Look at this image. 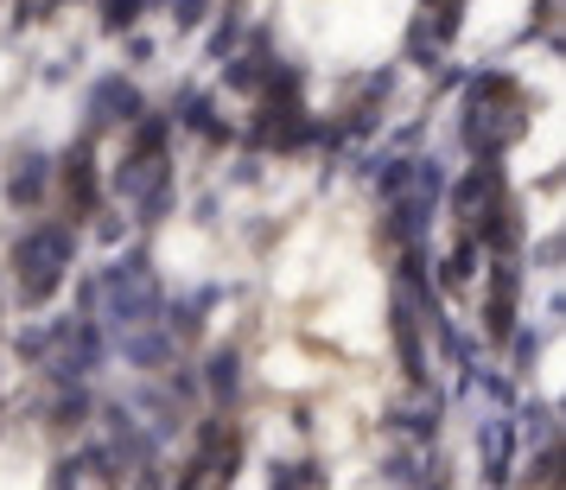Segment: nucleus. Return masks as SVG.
Here are the masks:
<instances>
[{
  "instance_id": "obj_1",
  "label": "nucleus",
  "mask_w": 566,
  "mask_h": 490,
  "mask_svg": "<svg viewBox=\"0 0 566 490\" xmlns=\"http://www.w3.org/2000/svg\"><path fill=\"white\" fill-rule=\"evenodd\" d=\"M64 261H71V236L64 230H27L20 236V286H27V300H45L64 274Z\"/></svg>"
},
{
  "instance_id": "obj_2",
  "label": "nucleus",
  "mask_w": 566,
  "mask_h": 490,
  "mask_svg": "<svg viewBox=\"0 0 566 490\" xmlns=\"http://www.w3.org/2000/svg\"><path fill=\"white\" fill-rule=\"evenodd\" d=\"M64 191H71V205H77V210L96 205V173H90V154H71V166H64Z\"/></svg>"
},
{
  "instance_id": "obj_3",
  "label": "nucleus",
  "mask_w": 566,
  "mask_h": 490,
  "mask_svg": "<svg viewBox=\"0 0 566 490\" xmlns=\"http://www.w3.org/2000/svg\"><path fill=\"white\" fill-rule=\"evenodd\" d=\"M274 490H318V478H312V465H293V471L274 478Z\"/></svg>"
}]
</instances>
